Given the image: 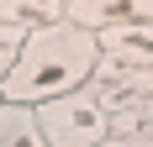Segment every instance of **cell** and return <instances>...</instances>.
<instances>
[{"label": "cell", "mask_w": 153, "mask_h": 147, "mask_svg": "<svg viewBox=\"0 0 153 147\" xmlns=\"http://www.w3.org/2000/svg\"><path fill=\"white\" fill-rule=\"evenodd\" d=\"M106 126H111V137H137V132H153V95H148V100L122 105V110H111V116H106Z\"/></svg>", "instance_id": "cell-7"}, {"label": "cell", "mask_w": 153, "mask_h": 147, "mask_svg": "<svg viewBox=\"0 0 153 147\" xmlns=\"http://www.w3.org/2000/svg\"><path fill=\"white\" fill-rule=\"evenodd\" d=\"M122 21H127V0H63V26H79L90 37L122 26Z\"/></svg>", "instance_id": "cell-5"}, {"label": "cell", "mask_w": 153, "mask_h": 147, "mask_svg": "<svg viewBox=\"0 0 153 147\" xmlns=\"http://www.w3.org/2000/svg\"><path fill=\"white\" fill-rule=\"evenodd\" d=\"M85 95H90L100 110H122V105H132V100H148L153 95V68H132V63H116V58H106L100 53V63H95V74H90V84H85Z\"/></svg>", "instance_id": "cell-3"}, {"label": "cell", "mask_w": 153, "mask_h": 147, "mask_svg": "<svg viewBox=\"0 0 153 147\" xmlns=\"http://www.w3.org/2000/svg\"><path fill=\"white\" fill-rule=\"evenodd\" d=\"M27 37H32V32H21V26H0V84L11 79V68H16V58H21Z\"/></svg>", "instance_id": "cell-8"}, {"label": "cell", "mask_w": 153, "mask_h": 147, "mask_svg": "<svg viewBox=\"0 0 153 147\" xmlns=\"http://www.w3.org/2000/svg\"><path fill=\"white\" fill-rule=\"evenodd\" d=\"M95 63H100V42L79 26H37L16 58L11 79L0 84V100L11 105H48L63 100L74 89L90 84Z\"/></svg>", "instance_id": "cell-1"}, {"label": "cell", "mask_w": 153, "mask_h": 147, "mask_svg": "<svg viewBox=\"0 0 153 147\" xmlns=\"http://www.w3.org/2000/svg\"><path fill=\"white\" fill-rule=\"evenodd\" d=\"M95 147H153V132H137V137H106Z\"/></svg>", "instance_id": "cell-9"}, {"label": "cell", "mask_w": 153, "mask_h": 147, "mask_svg": "<svg viewBox=\"0 0 153 147\" xmlns=\"http://www.w3.org/2000/svg\"><path fill=\"white\" fill-rule=\"evenodd\" d=\"M100 42V53L116 63H132V68H153V21L143 26V21H122V26H111L95 37Z\"/></svg>", "instance_id": "cell-4"}, {"label": "cell", "mask_w": 153, "mask_h": 147, "mask_svg": "<svg viewBox=\"0 0 153 147\" xmlns=\"http://www.w3.org/2000/svg\"><path fill=\"white\" fill-rule=\"evenodd\" d=\"M0 147H48V137H42V126H37V110H32V105L0 100Z\"/></svg>", "instance_id": "cell-6"}, {"label": "cell", "mask_w": 153, "mask_h": 147, "mask_svg": "<svg viewBox=\"0 0 153 147\" xmlns=\"http://www.w3.org/2000/svg\"><path fill=\"white\" fill-rule=\"evenodd\" d=\"M32 110H37V126H42L48 147H95V142L111 137L106 110H100L85 89L63 95V100H48V105H32Z\"/></svg>", "instance_id": "cell-2"}]
</instances>
